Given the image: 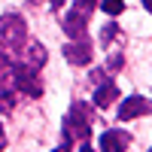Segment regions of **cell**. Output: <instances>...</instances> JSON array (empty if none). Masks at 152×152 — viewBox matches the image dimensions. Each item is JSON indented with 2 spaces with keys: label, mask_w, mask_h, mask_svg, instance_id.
I'll list each match as a JSON object with an SVG mask.
<instances>
[{
  "label": "cell",
  "mask_w": 152,
  "mask_h": 152,
  "mask_svg": "<svg viewBox=\"0 0 152 152\" xmlns=\"http://www.w3.org/2000/svg\"><path fill=\"white\" fill-rule=\"evenodd\" d=\"M64 146H73V143H85L88 140V131H91V119H88V107L82 100H76L70 107V113L64 116Z\"/></svg>",
  "instance_id": "6da1fadb"
},
{
  "label": "cell",
  "mask_w": 152,
  "mask_h": 152,
  "mask_svg": "<svg viewBox=\"0 0 152 152\" xmlns=\"http://www.w3.org/2000/svg\"><path fill=\"white\" fill-rule=\"evenodd\" d=\"M0 40L6 43V49L12 52H21L24 43H28V24L18 12H6V15H0Z\"/></svg>",
  "instance_id": "7a4b0ae2"
},
{
  "label": "cell",
  "mask_w": 152,
  "mask_h": 152,
  "mask_svg": "<svg viewBox=\"0 0 152 152\" xmlns=\"http://www.w3.org/2000/svg\"><path fill=\"white\" fill-rule=\"evenodd\" d=\"M9 73H12V88L21 91L24 97H40L43 94V82L37 76V70H28L24 64H12Z\"/></svg>",
  "instance_id": "3957f363"
},
{
  "label": "cell",
  "mask_w": 152,
  "mask_h": 152,
  "mask_svg": "<svg viewBox=\"0 0 152 152\" xmlns=\"http://www.w3.org/2000/svg\"><path fill=\"white\" fill-rule=\"evenodd\" d=\"M64 58L70 61V64H76V67H85V64H91L94 52H91V43H88V37H79V40L67 43V46H64Z\"/></svg>",
  "instance_id": "277c9868"
},
{
  "label": "cell",
  "mask_w": 152,
  "mask_h": 152,
  "mask_svg": "<svg viewBox=\"0 0 152 152\" xmlns=\"http://www.w3.org/2000/svg\"><path fill=\"white\" fill-rule=\"evenodd\" d=\"M149 113H152V100H146V97H140V94H131L128 100H122L119 119H122V122H131V119L149 116Z\"/></svg>",
  "instance_id": "5b68a950"
},
{
  "label": "cell",
  "mask_w": 152,
  "mask_h": 152,
  "mask_svg": "<svg viewBox=\"0 0 152 152\" xmlns=\"http://www.w3.org/2000/svg\"><path fill=\"white\" fill-rule=\"evenodd\" d=\"M100 152H125L131 146V134L128 131H122V128H110L100 134Z\"/></svg>",
  "instance_id": "8992f818"
},
{
  "label": "cell",
  "mask_w": 152,
  "mask_h": 152,
  "mask_svg": "<svg viewBox=\"0 0 152 152\" xmlns=\"http://www.w3.org/2000/svg\"><path fill=\"white\" fill-rule=\"evenodd\" d=\"M88 15H91V12H88V9H79V6H73L70 15H64V31H67L70 40H79V37H85Z\"/></svg>",
  "instance_id": "52a82bcc"
},
{
  "label": "cell",
  "mask_w": 152,
  "mask_h": 152,
  "mask_svg": "<svg viewBox=\"0 0 152 152\" xmlns=\"http://www.w3.org/2000/svg\"><path fill=\"white\" fill-rule=\"evenodd\" d=\"M46 46L43 43H37V40H31V43H24V49H21V61L18 64H24L28 70H40L43 64H46Z\"/></svg>",
  "instance_id": "ba28073f"
},
{
  "label": "cell",
  "mask_w": 152,
  "mask_h": 152,
  "mask_svg": "<svg viewBox=\"0 0 152 152\" xmlns=\"http://www.w3.org/2000/svg\"><path fill=\"white\" fill-rule=\"evenodd\" d=\"M113 100H119V88H116L113 79H104V82L97 85V91H94V107L97 110H107Z\"/></svg>",
  "instance_id": "9c48e42d"
},
{
  "label": "cell",
  "mask_w": 152,
  "mask_h": 152,
  "mask_svg": "<svg viewBox=\"0 0 152 152\" xmlns=\"http://www.w3.org/2000/svg\"><path fill=\"white\" fill-rule=\"evenodd\" d=\"M15 110V88L6 85V79L0 76V113H12Z\"/></svg>",
  "instance_id": "30bf717a"
},
{
  "label": "cell",
  "mask_w": 152,
  "mask_h": 152,
  "mask_svg": "<svg viewBox=\"0 0 152 152\" xmlns=\"http://www.w3.org/2000/svg\"><path fill=\"white\" fill-rule=\"evenodd\" d=\"M113 37H119V24H116V21L104 24V31H100V46H110V40H113Z\"/></svg>",
  "instance_id": "8fae6325"
},
{
  "label": "cell",
  "mask_w": 152,
  "mask_h": 152,
  "mask_svg": "<svg viewBox=\"0 0 152 152\" xmlns=\"http://www.w3.org/2000/svg\"><path fill=\"white\" fill-rule=\"evenodd\" d=\"M100 6H104V12H107V15H119V12H122V0H100Z\"/></svg>",
  "instance_id": "7c38bea8"
},
{
  "label": "cell",
  "mask_w": 152,
  "mask_h": 152,
  "mask_svg": "<svg viewBox=\"0 0 152 152\" xmlns=\"http://www.w3.org/2000/svg\"><path fill=\"white\" fill-rule=\"evenodd\" d=\"M9 67H12V61H9V55L0 49V76H6L9 73Z\"/></svg>",
  "instance_id": "4fadbf2b"
},
{
  "label": "cell",
  "mask_w": 152,
  "mask_h": 152,
  "mask_svg": "<svg viewBox=\"0 0 152 152\" xmlns=\"http://www.w3.org/2000/svg\"><path fill=\"white\" fill-rule=\"evenodd\" d=\"M110 67L119 70V67H122V55H113V58H110Z\"/></svg>",
  "instance_id": "5bb4252c"
},
{
  "label": "cell",
  "mask_w": 152,
  "mask_h": 152,
  "mask_svg": "<svg viewBox=\"0 0 152 152\" xmlns=\"http://www.w3.org/2000/svg\"><path fill=\"white\" fill-rule=\"evenodd\" d=\"M6 149V131H3V125H0V152Z\"/></svg>",
  "instance_id": "9a60e30c"
},
{
  "label": "cell",
  "mask_w": 152,
  "mask_h": 152,
  "mask_svg": "<svg viewBox=\"0 0 152 152\" xmlns=\"http://www.w3.org/2000/svg\"><path fill=\"white\" fill-rule=\"evenodd\" d=\"M28 3H34V0H28ZM49 3H52V6H61V3H64V0H49Z\"/></svg>",
  "instance_id": "2e32d148"
},
{
  "label": "cell",
  "mask_w": 152,
  "mask_h": 152,
  "mask_svg": "<svg viewBox=\"0 0 152 152\" xmlns=\"http://www.w3.org/2000/svg\"><path fill=\"white\" fill-rule=\"evenodd\" d=\"M55 152H70V146H64V143H61V146H58Z\"/></svg>",
  "instance_id": "e0dca14e"
},
{
  "label": "cell",
  "mask_w": 152,
  "mask_h": 152,
  "mask_svg": "<svg viewBox=\"0 0 152 152\" xmlns=\"http://www.w3.org/2000/svg\"><path fill=\"white\" fill-rule=\"evenodd\" d=\"M143 6H146V9H149V12H152V0H143Z\"/></svg>",
  "instance_id": "ac0fdd59"
},
{
  "label": "cell",
  "mask_w": 152,
  "mask_h": 152,
  "mask_svg": "<svg viewBox=\"0 0 152 152\" xmlns=\"http://www.w3.org/2000/svg\"><path fill=\"white\" fill-rule=\"evenodd\" d=\"M79 152H94V149H91V146H85V143H82V149H79Z\"/></svg>",
  "instance_id": "d6986e66"
}]
</instances>
